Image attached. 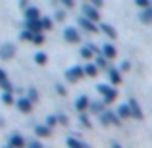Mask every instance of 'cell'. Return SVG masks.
<instances>
[{"label":"cell","mask_w":152,"mask_h":148,"mask_svg":"<svg viewBox=\"0 0 152 148\" xmlns=\"http://www.w3.org/2000/svg\"><path fill=\"white\" fill-rule=\"evenodd\" d=\"M98 52L96 46H93V44H87V46H83L81 48V56H83V60H87V62H91V60L94 58V54Z\"/></svg>","instance_id":"cell-14"},{"label":"cell","mask_w":152,"mask_h":148,"mask_svg":"<svg viewBox=\"0 0 152 148\" xmlns=\"http://www.w3.org/2000/svg\"><path fill=\"white\" fill-rule=\"evenodd\" d=\"M25 29H29L31 33H41V31H42L41 17H39V19H25Z\"/></svg>","instance_id":"cell-16"},{"label":"cell","mask_w":152,"mask_h":148,"mask_svg":"<svg viewBox=\"0 0 152 148\" xmlns=\"http://www.w3.org/2000/svg\"><path fill=\"white\" fill-rule=\"evenodd\" d=\"M35 62H37L39 66H45V63L48 62V56H46L45 52H37V54H35Z\"/></svg>","instance_id":"cell-25"},{"label":"cell","mask_w":152,"mask_h":148,"mask_svg":"<svg viewBox=\"0 0 152 148\" xmlns=\"http://www.w3.org/2000/svg\"><path fill=\"white\" fill-rule=\"evenodd\" d=\"M41 27H42V31H50L52 29V19L50 17H41Z\"/></svg>","instance_id":"cell-27"},{"label":"cell","mask_w":152,"mask_h":148,"mask_svg":"<svg viewBox=\"0 0 152 148\" xmlns=\"http://www.w3.org/2000/svg\"><path fill=\"white\" fill-rule=\"evenodd\" d=\"M33 35H35V33H31L29 29H23L21 33H19V39H21V41H29V42H31V39H33Z\"/></svg>","instance_id":"cell-30"},{"label":"cell","mask_w":152,"mask_h":148,"mask_svg":"<svg viewBox=\"0 0 152 148\" xmlns=\"http://www.w3.org/2000/svg\"><path fill=\"white\" fill-rule=\"evenodd\" d=\"M115 114L119 115V119H129L131 117V110H129V104H119L118 112Z\"/></svg>","instance_id":"cell-21"},{"label":"cell","mask_w":152,"mask_h":148,"mask_svg":"<svg viewBox=\"0 0 152 148\" xmlns=\"http://www.w3.org/2000/svg\"><path fill=\"white\" fill-rule=\"evenodd\" d=\"M0 89H2L4 93H14V85H12L8 79H4V81L0 83Z\"/></svg>","instance_id":"cell-28"},{"label":"cell","mask_w":152,"mask_h":148,"mask_svg":"<svg viewBox=\"0 0 152 148\" xmlns=\"http://www.w3.org/2000/svg\"><path fill=\"white\" fill-rule=\"evenodd\" d=\"M4 79H8V75H6V71H4V69H0V83H2Z\"/></svg>","instance_id":"cell-43"},{"label":"cell","mask_w":152,"mask_h":148,"mask_svg":"<svg viewBox=\"0 0 152 148\" xmlns=\"http://www.w3.org/2000/svg\"><path fill=\"white\" fill-rule=\"evenodd\" d=\"M83 71H85L87 77H96V75H98V67H96V63H94L93 60H91V62L83 67Z\"/></svg>","instance_id":"cell-20"},{"label":"cell","mask_w":152,"mask_h":148,"mask_svg":"<svg viewBox=\"0 0 152 148\" xmlns=\"http://www.w3.org/2000/svg\"><path fill=\"white\" fill-rule=\"evenodd\" d=\"M27 98L31 100V102H39V93H37V89H29V93H27Z\"/></svg>","instance_id":"cell-32"},{"label":"cell","mask_w":152,"mask_h":148,"mask_svg":"<svg viewBox=\"0 0 152 148\" xmlns=\"http://www.w3.org/2000/svg\"><path fill=\"white\" fill-rule=\"evenodd\" d=\"M150 4H152V0H150Z\"/></svg>","instance_id":"cell-44"},{"label":"cell","mask_w":152,"mask_h":148,"mask_svg":"<svg viewBox=\"0 0 152 148\" xmlns=\"http://www.w3.org/2000/svg\"><path fill=\"white\" fill-rule=\"evenodd\" d=\"M98 117H100V123L102 125H121V119H119L118 114H114V112L106 110V112H100L98 114Z\"/></svg>","instance_id":"cell-2"},{"label":"cell","mask_w":152,"mask_h":148,"mask_svg":"<svg viewBox=\"0 0 152 148\" xmlns=\"http://www.w3.org/2000/svg\"><path fill=\"white\" fill-rule=\"evenodd\" d=\"M83 15L85 17H89L91 21H94V23H98V19H100V14H98V8L96 6H93V4H89V0H87V4H83Z\"/></svg>","instance_id":"cell-5"},{"label":"cell","mask_w":152,"mask_h":148,"mask_svg":"<svg viewBox=\"0 0 152 148\" xmlns=\"http://www.w3.org/2000/svg\"><path fill=\"white\" fill-rule=\"evenodd\" d=\"M79 121H81V125L87 127V129L91 127V119H89V115H87L85 112H81V115H79Z\"/></svg>","instance_id":"cell-29"},{"label":"cell","mask_w":152,"mask_h":148,"mask_svg":"<svg viewBox=\"0 0 152 148\" xmlns=\"http://www.w3.org/2000/svg\"><path fill=\"white\" fill-rule=\"evenodd\" d=\"M25 139L21 137L19 133H14V135H10V139H8V146H15V148H19V146H25Z\"/></svg>","instance_id":"cell-15"},{"label":"cell","mask_w":152,"mask_h":148,"mask_svg":"<svg viewBox=\"0 0 152 148\" xmlns=\"http://www.w3.org/2000/svg\"><path fill=\"white\" fill-rule=\"evenodd\" d=\"M79 27H81V29H85V31H89V33H98V27H96V23L94 21H91L89 17H85V15H83V17H79Z\"/></svg>","instance_id":"cell-8"},{"label":"cell","mask_w":152,"mask_h":148,"mask_svg":"<svg viewBox=\"0 0 152 148\" xmlns=\"http://www.w3.org/2000/svg\"><path fill=\"white\" fill-rule=\"evenodd\" d=\"M89 96H85V94H81V96H77L75 98V102H73V108L81 114V112H87V108H89Z\"/></svg>","instance_id":"cell-9"},{"label":"cell","mask_w":152,"mask_h":148,"mask_svg":"<svg viewBox=\"0 0 152 148\" xmlns=\"http://www.w3.org/2000/svg\"><path fill=\"white\" fill-rule=\"evenodd\" d=\"M56 119H58V123H60V125H64V127L69 125V117H67L66 114H58V115H56Z\"/></svg>","instance_id":"cell-33"},{"label":"cell","mask_w":152,"mask_h":148,"mask_svg":"<svg viewBox=\"0 0 152 148\" xmlns=\"http://www.w3.org/2000/svg\"><path fill=\"white\" fill-rule=\"evenodd\" d=\"M15 106H18V110L21 112V114H29L31 110H33V102H31L27 96H23V98H19L18 102H15Z\"/></svg>","instance_id":"cell-10"},{"label":"cell","mask_w":152,"mask_h":148,"mask_svg":"<svg viewBox=\"0 0 152 148\" xmlns=\"http://www.w3.org/2000/svg\"><path fill=\"white\" fill-rule=\"evenodd\" d=\"M2 102L8 104V106H12V104H14V93H4L2 94Z\"/></svg>","instance_id":"cell-31"},{"label":"cell","mask_w":152,"mask_h":148,"mask_svg":"<svg viewBox=\"0 0 152 148\" xmlns=\"http://www.w3.org/2000/svg\"><path fill=\"white\" fill-rule=\"evenodd\" d=\"M91 4H93V6H96L98 10H100V8L104 6V0H91Z\"/></svg>","instance_id":"cell-41"},{"label":"cell","mask_w":152,"mask_h":148,"mask_svg":"<svg viewBox=\"0 0 152 148\" xmlns=\"http://www.w3.org/2000/svg\"><path fill=\"white\" fill-rule=\"evenodd\" d=\"M96 90H98V94L102 96V102L106 104V106L118 100V90H115V87H114V85H106V83H100V85L96 87Z\"/></svg>","instance_id":"cell-1"},{"label":"cell","mask_w":152,"mask_h":148,"mask_svg":"<svg viewBox=\"0 0 152 148\" xmlns=\"http://www.w3.org/2000/svg\"><path fill=\"white\" fill-rule=\"evenodd\" d=\"M93 62L96 63L98 69H108V58H104V56H94Z\"/></svg>","instance_id":"cell-24"},{"label":"cell","mask_w":152,"mask_h":148,"mask_svg":"<svg viewBox=\"0 0 152 148\" xmlns=\"http://www.w3.org/2000/svg\"><path fill=\"white\" fill-rule=\"evenodd\" d=\"M15 56V46L12 44V42H4V44H0V58L2 60H12Z\"/></svg>","instance_id":"cell-7"},{"label":"cell","mask_w":152,"mask_h":148,"mask_svg":"<svg viewBox=\"0 0 152 148\" xmlns=\"http://www.w3.org/2000/svg\"><path fill=\"white\" fill-rule=\"evenodd\" d=\"M45 123H46L48 127H54V125H58V119H56V115H48Z\"/></svg>","instance_id":"cell-34"},{"label":"cell","mask_w":152,"mask_h":148,"mask_svg":"<svg viewBox=\"0 0 152 148\" xmlns=\"http://www.w3.org/2000/svg\"><path fill=\"white\" fill-rule=\"evenodd\" d=\"M85 2H87V0H85Z\"/></svg>","instance_id":"cell-45"},{"label":"cell","mask_w":152,"mask_h":148,"mask_svg":"<svg viewBox=\"0 0 152 148\" xmlns=\"http://www.w3.org/2000/svg\"><path fill=\"white\" fill-rule=\"evenodd\" d=\"M31 42H33L35 46L45 44V37H42V31H41V33H35V35H33V39H31Z\"/></svg>","instance_id":"cell-26"},{"label":"cell","mask_w":152,"mask_h":148,"mask_svg":"<svg viewBox=\"0 0 152 148\" xmlns=\"http://www.w3.org/2000/svg\"><path fill=\"white\" fill-rule=\"evenodd\" d=\"M62 4L66 8H75V0H62Z\"/></svg>","instance_id":"cell-40"},{"label":"cell","mask_w":152,"mask_h":148,"mask_svg":"<svg viewBox=\"0 0 152 148\" xmlns=\"http://www.w3.org/2000/svg\"><path fill=\"white\" fill-rule=\"evenodd\" d=\"M54 17L58 19V21H64V19H66V12H64V10H58V12H56V15H54Z\"/></svg>","instance_id":"cell-37"},{"label":"cell","mask_w":152,"mask_h":148,"mask_svg":"<svg viewBox=\"0 0 152 148\" xmlns=\"http://www.w3.org/2000/svg\"><path fill=\"white\" fill-rule=\"evenodd\" d=\"M23 12H25V19H39L41 17V12H39V8H35V6H27Z\"/></svg>","instance_id":"cell-22"},{"label":"cell","mask_w":152,"mask_h":148,"mask_svg":"<svg viewBox=\"0 0 152 148\" xmlns=\"http://www.w3.org/2000/svg\"><path fill=\"white\" fill-rule=\"evenodd\" d=\"M66 144L71 146V148H87V142H83L81 139H77V137H67Z\"/></svg>","instance_id":"cell-23"},{"label":"cell","mask_w":152,"mask_h":148,"mask_svg":"<svg viewBox=\"0 0 152 148\" xmlns=\"http://www.w3.org/2000/svg\"><path fill=\"white\" fill-rule=\"evenodd\" d=\"M98 29H100V31H102L104 35H106L108 39H112V41H114V39H118V31H115L114 27L110 25V23H102V25L98 27Z\"/></svg>","instance_id":"cell-19"},{"label":"cell","mask_w":152,"mask_h":148,"mask_svg":"<svg viewBox=\"0 0 152 148\" xmlns=\"http://www.w3.org/2000/svg\"><path fill=\"white\" fill-rule=\"evenodd\" d=\"M64 41L69 42V44H79L81 42V33L75 27H66L64 29Z\"/></svg>","instance_id":"cell-3"},{"label":"cell","mask_w":152,"mask_h":148,"mask_svg":"<svg viewBox=\"0 0 152 148\" xmlns=\"http://www.w3.org/2000/svg\"><path fill=\"white\" fill-rule=\"evenodd\" d=\"M108 77H110V83L114 87L121 85V71L119 69H114V67H108Z\"/></svg>","instance_id":"cell-12"},{"label":"cell","mask_w":152,"mask_h":148,"mask_svg":"<svg viewBox=\"0 0 152 148\" xmlns=\"http://www.w3.org/2000/svg\"><path fill=\"white\" fill-rule=\"evenodd\" d=\"M35 135L39 139H48V137H52V127H48L46 123L45 125H37L35 127Z\"/></svg>","instance_id":"cell-13"},{"label":"cell","mask_w":152,"mask_h":148,"mask_svg":"<svg viewBox=\"0 0 152 148\" xmlns=\"http://www.w3.org/2000/svg\"><path fill=\"white\" fill-rule=\"evenodd\" d=\"M127 104H129V110H131V117L137 119V121H142V119H145V114H142V110H141V106H139L137 100L131 98Z\"/></svg>","instance_id":"cell-6"},{"label":"cell","mask_w":152,"mask_h":148,"mask_svg":"<svg viewBox=\"0 0 152 148\" xmlns=\"http://www.w3.org/2000/svg\"><path fill=\"white\" fill-rule=\"evenodd\" d=\"M19 6H21L23 10H25V8L29 6V0H19Z\"/></svg>","instance_id":"cell-42"},{"label":"cell","mask_w":152,"mask_h":148,"mask_svg":"<svg viewBox=\"0 0 152 148\" xmlns=\"http://www.w3.org/2000/svg\"><path fill=\"white\" fill-rule=\"evenodd\" d=\"M102 56L104 58H108V60H114L115 56H118V50H115V46L114 44H110V42H106V44L102 46Z\"/></svg>","instance_id":"cell-17"},{"label":"cell","mask_w":152,"mask_h":148,"mask_svg":"<svg viewBox=\"0 0 152 148\" xmlns=\"http://www.w3.org/2000/svg\"><path fill=\"white\" fill-rule=\"evenodd\" d=\"M135 4H137V8H146L150 6V0H135Z\"/></svg>","instance_id":"cell-36"},{"label":"cell","mask_w":152,"mask_h":148,"mask_svg":"<svg viewBox=\"0 0 152 148\" xmlns=\"http://www.w3.org/2000/svg\"><path fill=\"white\" fill-rule=\"evenodd\" d=\"M129 67H131L129 62H121V63H119V71H121V73H123V71H129Z\"/></svg>","instance_id":"cell-39"},{"label":"cell","mask_w":152,"mask_h":148,"mask_svg":"<svg viewBox=\"0 0 152 148\" xmlns=\"http://www.w3.org/2000/svg\"><path fill=\"white\" fill-rule=\"evenodd\" d=\"M56 93H58V94H62V96H66V93H67V90H66V87H64V85H60V83H58V85H56Z\"/></svg>","instance_id":"cell-38"},{"label":"cell","mask_w":152,"mask_h":148,"mask_svg":"<svg viewBox=\"0 0 152 148\" xmlns=\"http://www.w3.org/2000/svg\"><path fill=\"white\" fill-rule=\"evenodd\" d=\"M104 108H106V104H104L102 100H89V108H87V110H89L91 114H100Z\"/></svg>","instance_id":"cell-18"},{"label":"cell","mask_w":152,"mask_h":148,"mask_svg":"<svg viewBox=\"0 0 152 148\" xmlns=\"http://www.w3.org/2000/svg\"><path fill=\"white\" fill-rule=\"evenodd\" d=\"M81 77H85V71H83L81 66H73L66 71V81L67 83H77Z\"/></svg>","instance_id":"cell-4"},{"label":"cell","mask_w":152,"mask_h":148,"mask_svg":"<svg viewBox=\"0 0 152 148\" xmlns=\"http://www.w3.org/2000/svg\"><path fill=\"white\" fill-rule=\"evenodd\" d=\"M139 21L145 23V25H150V23H152V4H150V6H146V8H141Z\"/></svg>","instance_id":"cell-11"},{"label":"cell","mask_w":152,"mask_h":148,"mask_svg":"<svg viewBox=\"0 0 152 148\" xmlns=\"http://www.w3.org/2000/svg\"><path fill=\"white\" fill-rule=\"evenodd\" d=\"M25 146H29V148H41L42 142L41 141H29V142H25Z\"/></svg>","instance_id":"cell-35"}]
</instances>
